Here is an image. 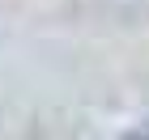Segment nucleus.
I'll list each match as a JSON object with an SVG mask.
<instances>
[{"instance_id": "f257e3e1", "label": "nucleus", "mask_w": 149, "mask_h": 140, "mask_svg": "<svg viewBox=\"0 0 149 140\" xmlns=\"http://www.w3.org/2000/svg\"><path fill=\"white\" fill-rule=\"evenodd\" d=\"M132 140H149V136H132Z\"/></svg>"}]
</instances>
